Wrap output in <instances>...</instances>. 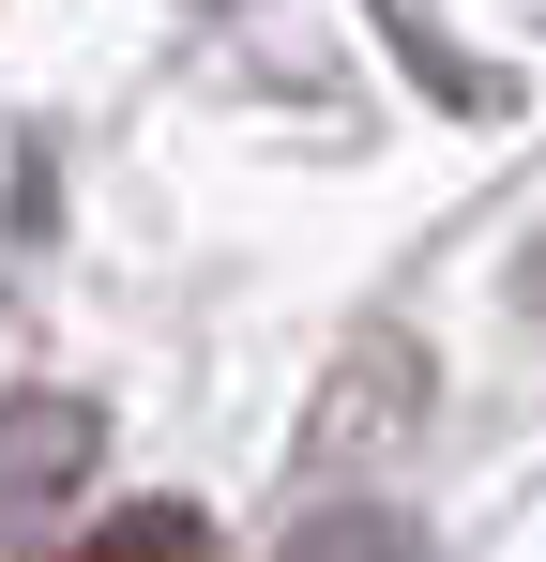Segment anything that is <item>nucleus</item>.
Returning <instances> with one entry per match:
<instances>
[{"label":"nucleus","mask_w":546,"mask_h":562,"mask_svg":"<svg viewBox=\"0 0 546 562\" xmlns=\"http://www.w3.org/2000/svg\"><path fill=\"white\" fill-rule=\"evenodd\" d=\"M61 562H213V532H197L182 502H122V517H106V532H77Z\"/></svg>","instance_id":"nucleus-1"}]
</instances>
